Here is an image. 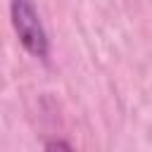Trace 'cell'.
I'll list each match as a JSON object with an SVG mask.
<instances>
[{
  "mask_svg": "<svg viewBox=\"0 0 152 152\" xmlns=\"http://www.w3.org/2000/svg\"><path fill=\"white\" fill-rule=\"evenodd\" d=\"M45 152H74V147L64 140H50L45 145Z\"/></svg>",
  "mask_w": 152,
  "mask_h": 152,
  "instance_id": "7a4b0ae2",
  "label": "cell"
},
{
  "mask_svg": "<svg viewBox=\"0 0 152 152\" xmlns=\"http://www.w3.org/2000/svg\"><path fill=\"white\" fill-rule=\"evenodd\" d=\"M12 24L17 28V36L21 45L36 55V57H48V36L40 24V17L36 7L28 0H12Z\"/></svg>",
  "mask_w": 152,
  "mask_h": 152,
  "instance_id": "6da1fadb",
  "label": "cell"
}]
</instances>
